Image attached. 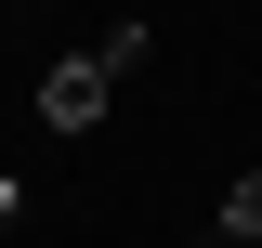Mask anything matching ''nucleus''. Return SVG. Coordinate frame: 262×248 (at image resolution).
Instances as JSON below:
<instances>
[{"instance_id":"obj_5","label":"nucleus","mask_w":262,"mask_h":248,"mask_svg":"<svg viewBox=\"0 0 262 248\" xmlns=\"http://www.w3.org/2000/svg\"><path fill=\"white\" fill-rule=\"evenodd\" d=\"M249 13H262V0H249Z\"/></svg>"},{"instance_id":"obj_2","label":"nucleus","mask_w":262,"mask_h":248,"mask_svg":"<svg viewBox=\"0 0 262 248\" xmlns=\"http://www.w3.org/2000/svg\"><path fill=\"white\" fill-rule=\"evenodd\" d=\"M223 248H262V170H236V196H223Z\"/></svg>"},{"instance_id":"obj_3","label":"nucleus","mask_w":262,"mask_h":248,"mask_svg":"<svg viewBox=\"0 0 262 248\" xmlns=\"http://www.w3.org/2000/svg\"><path fill=\"white\" fill-rule=\"evenodd\" d=\"M13 222H27V183H0V235H13Z\"/></svg>"},{"instance_id":"obj_4","label":"nucleus","mask_w":262,"mask_h":248,"mask_svg":"<svg viewBox=\"0 0 262 248\" xmlns=\"http://www.w3.org/2000/svg\"><path fill=\"white\" fill-rule=\"evenodd\" d=\"M0 248H13V235H0Z\"/></svg>"},{"instance_id":"obj_1","label":"nucleus","mask_w":262,"mask_h":248,"mask_svg":"<svg viewBox=\"0 0 262 248\" xmlns=\"http://www.w3.org/2000/svg\"><path fill=\"white\" fill-rule=\"evenodd\" d=\"M105 92H118V65H105V53H66L53 79H39V131H66V144L105 131Z\"/></svg>"}]
</instances>
